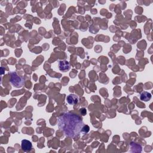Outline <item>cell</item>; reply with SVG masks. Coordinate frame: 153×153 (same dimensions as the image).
<instances>
[{"label": "cell", "mask_w": 153, "mask_h": 153, "mask_svg": "<svg viewBox=\"0 0 153 153\" xmlns=\"http://www.w3.org/2000/svg\"><path fill=\"white\" fill-rule=\"evenodd\" d=\"M58 126L67 136L75 137L80 135L84 125L80 116L67 113L58 118Z\"/></svg>", "instance_id": "1"}, {"label": "cell", "mask_w": 153, "mask_h": 153, "mask_svg": "<svg viewBox=\"0 0 153 153\" xmlns=\"http://www.w3.org/2000/svg\"><path fill=\"white\" fill-rule=\"evenodd\" d=\"M59 69L62 72H66L70 68V65L67 61H60L59 64Z\"/></svg>", "instance_id": "5"}, {"label": "cell", "mask_w": 153, "mask_h": 153, "mask_svg": "<svg viewBox=\"0 0 153 153\" xmlns=\"http://www.w3.org/2000/svg\"><path fill=\"white\" fill-rule=\"evenodd\" d=\"M10 83L11 84L16 87H22L25 83L24 79L21 76H19L16 72H11Z\"/></svg>", "instance_id": "2"}, {"label": "cell", "mask_w": 153, "mask_h": 153, "mask_svg": "<svg viewBox=\"0 0 153 153\" xmlns=\"http://www.w3.org/2000/svg\"><path fill=\"white\" fill-rule=\"evenodd\" d=\"M67 101L68 103L70 105H75L79 102V98L78 96H76L74 94H71L68 95L67 98Z\"/></svg>", "instance_id": "4"}, {"label": "cell", "mask_w": 153, "mask_h": 153, "mask_svg": "<svg viewBox=\"0 0 153 153\" xmlns=\"http://www.w3.org/2000/svg\"><path fill=\"white\" fill-rule=\"evenodd\" d=\"M151 98V95L148 92H144L141 94V99L142 101H149Z\"/></svg>", "instance_id": "6"}, {"label": "cell", "mask_w": 153, "mask_h": 153, "mask_svg": "<svg viewBox=\"0 0 153 153\" xmlns=\"http://www.w3.org/2000/svg\"><path fill=\"white\" fill-rule=\"evenodd\" d=\"M21 147H22V150L24 152H28L32 149L33 145H32V143L30 141L26 140H23L22 141Z\"/></svg>", "instance_id": "3"}]
</instances>
